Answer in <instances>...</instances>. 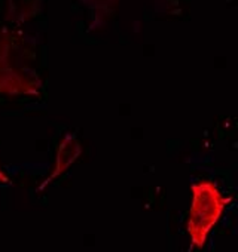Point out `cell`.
Masks as SVG:
<instances>
[{"instance_id":"cell-1","label":"cell","mask_w":238,"mask_h":252,"mask_svg":"<svg viewBox=\"0 0 238 252\" xmlns=\"http://www.w3.org/2000/svg\"><path fill=\"white\" fill-rule=\"evenodd\" d=\"M234 202L220 187L210 180H199L191 186V206L186 220V233L191 249H202L225 215L226 208Z\"/></svg>"},{"instance_id":"cell-2","label":"cell","mask_w":238,"mask_h":252,"mask_svg":"<svg viewBox=\"0 0 238 252\" xmlns=\"http://www.w3.org/2000/svg\"><path fill=\"white\" fill-rule=\"evenodd\" d=\"M0 184H11V178L8 177L6 171L3 169L2 163H0Z\"/></svg>"}]
</instances>
